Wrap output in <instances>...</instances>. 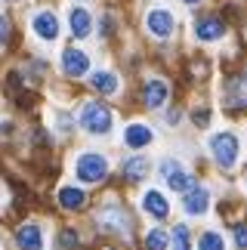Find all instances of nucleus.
<instances>
[{
  "mask_svg": "<svg viewBox=\"0 0 247 250\" xmlns=\"http://www.w3.org/2000/svg\"><path fill=\"white\" fill-rule=\"evenodd\" d=\"M78 121H81V127L87 133H96V136H102V133L111 130V111L105 108V105H99V102H87V105H83L81 114H78Z\"/></svg>",
  "mask_w": 247,
  "mask_h": 250,
  "instance_id": "1",
  "label": "nucleus"
},
{
  "mask_svg": "<svg viewBox=\"0 0 247 250\" xmlns=\"http://www.w3.org/2000/svg\"><path fill=\"white\" fill-rule=\"evenodd\" d=\"M105 173H108V161L96 155V151H87V155H81L78 158V179L81 182H102L105 179Z\"/></svg>",
  "mask_w": 247,
  "mask_h": 250,
  "instance_id": "2",
  "label": "nucleus"
},
{
  "mask_svg": "<svg viewBox=\"0 0 247 250\" xmlns=\"http://www.w3.org/2000/svg\"><path fill=\"white\" fill-rule=\"evenodd\" d=\"M210 151L220 167H235L238 164V139L232 133H216L210 139Z\"/></svg>",
  "mask_w": 247,
  "mask_h": 250,
  "instance_id": "3",
  "label": "nucleus"
},
{
  "mask_svg": "<svg viewBox=\"0 0 247 250\" xmlns=\"http://www.w3.org/2000/svg\"><path fill=\"white\" fill-rule=\"evenodd\" d=\"M207 204H210V195H207V188H201V186H192L183 195V210L188 216H201L207 210Z\"/></svg>",
  "mask_w": 247,
  "mask_h": 250,
  "instance_id": "4",
  "label": "nucleus"
},
{
  "mask_svg": "<svg viewBox=\"0 0 247 250\" xmlns=\"http://www.w3.org/2000/svg\"><path fill=\"white\" fill-rule=\"evenodd\" d=\"M62 68L68 78H83V74L90 71V59H87V53H81V50H65L62 56Z\"/></svg>",
  "mask_w": 247,
  "mask_h": 250,
  "instance_id": "5",
  "label": "nucleus"
},
{
  "mask_svg": "<svg viewBox=\"0 0 247 250\" xmlns=\"http://www.w3.org/2000/svg\"><path fill=\"white\" fill-rule=\"evenodd\" d=\"M161 173L167 176V186L173 191H183V195H185V191L192 188V176H188L185 170H179L173 161H164V164H161Z\"/></svg>",
  "mask_w": 247,
  "mask_h": 250,
  "instance_id": "6",
  "label": "nucleus"
},
{
  "mask_svg": "<svg viewBox=\"0 0 247 250\" xmlns=\"http://www.w3.org/2000/svg\"><path fill=\"white\" fill-rule=\"evenodd\" d=\"M148 31L155 37H170L173 34V16L167 9H151L148 13Z\"/></svg>",
  "mask_w": 247,
  "mask_h": 250,
  "instance_id": "7",
  "label": "nucleus"
},
{
  "mask_svg": "<svg viewBox=\"0 0 247 250\" xmlns=\"http://www.w3.org/2000/svg\"><path fill=\"white\" fill-rule=\"evenodd\" d=\"M31 25H34V34L43 37V41H56L59 37V19L53 13H37Z\"/></svg>",
  "mask_w": 247,
  "mask_h": 250,
  "instance_id": "8",
  "label": "nucleus"
},
{
  "mask_svg": "<svg viewBox=\"0 0 247 250\" xmlns=\"http://www.w3.org/2000/svg\"><path fill=\"white\" fill-rule=\"evenodd\" d=\"M195 34H198V41H220V37L226 34V25L220 22V19L207 16V19H198Z\"/></svg>",
  "mask_w": 247,
  "mask_h": 250,
  "instance_id": "9",
  "label": "nucleus"
},
{
  "mask_svg": "<svg viewBox=\"0 0 247 250\" xmlns=\"http://www.w3.org/2000/svg\"><path fill=\"white\" fill-rule=\"evenodd\" d=\"M151 139H155V133H151L145 124H130V127L124 130V142H127L130 148H145Z\"/></svg>",
  "mask_w": 247,
  "mask_h": 250,
  "instance_id": "10",
  "label": "nucleus"
},
{
  "mask_svg": "<svg viewBox=\"0 0 247 250\" xmlns=\"http://www.w3.org/2000/svg\"><path fill=\"white\" fill-rule=\"evenodd\" d=\"M16 244L19 250H43V235L37 226H22L16 232Z\"/></svg>",
  "mask_w": 247,
  "mask_h": 250,
  "instance_id": "11",
  "label": "nucleus"
},
{
  "mask_svg": "<svg viewBox=\"0 0 247 250\" xmlns=\"http://www.w3.org/2000/svg\"><path fill=\"white\" fill-rule=\"evenodd\" d=\"M167 96H170V90H167L164 81H148L145 90H142V99H145L148 108H161V105L167 102Z\"/></svg>",
  "mask_w": 247,
  "mask_h": 250,
  "instance_id": "12",
  "label": "nucleus"
},
{
  "mask_svg": "<svg viewBox=\"0 0 247 250\" xmlns=\"http://www.w3.org/2000/svg\"><path fill=\"white\" fill-rule=\"evenodd\" d=\"M142 210H145V213H151L155 219H164L167 213H170V207H167V198L161 195V191H145V198H142Z\"/></svg>",
  "mask_w": 247,
  "mask_h": 250,
  "instance_id": "13",
  "label": "nucleus"
},
{
  "mask_svg": "<svg viewBox=\"0 0 247 250\" xmlns=\"http://www.w3.org/2000/svg\"><path fill=\"white\" fill-rule=\"evenodd\" d=\"M59 204L65 210H81L87 204V195H83L78 186H65V188H59Z\"/></svg>",
  "mask_w": 247,
  "mask_h": 250,
  "instance_id": "14",
  "label": "nucleus"
},
{
  "mask_svg": "<svg viewBox=\"0 0 247 250\" xmlns=\"http://www.w3.org/2000/svg\"><path fill=\"white\" fill-rule=\"evenodd\" d=\"M93 90H96V93H105V96L118 93V78L111 71H96V74H93Z\"/></svg>",
  "mask_w": 247,
  "mask_h": 250,
  "instance_id": "15",
  "label": "nucleus"
},
{
  "mask_svg": "<svg viewBox=\"0 0 247 250\" xmlns=\"http://www.w3.org/2000/svg\"><path fill=\"white\" fill-rule=\"evenodd\" d=\"M71 34L87 37L90 34V13L87 9H71Z\"/></svg>",
  "mask_w": 247,
  "mask_h": 250,
  "instance_id": "16",
  "label": "nucleus"
},
{
  "mask_svg": "<svg viewBox=\"0 0 247 250\" xmlns=\"http://www.w3.org/2000/svg\"><path fill=\"white\" fill-rule=\"evenodd\" d=\"M145 173H148V161H145V158H130L127 164H124V176H127L130 182L142 179Z\"/></svg>",
  "mask_w": 247,
  "mask_h": 250,
  "instance_id": "17",
  "label": "nucleus"
},
{
  "mask_svg": "<svg viewBox=\"0 0 247 250\" xmlns=\"http://www.w3.org/2000/svg\"><path fill=\"white\" fill-rule=\"evenodd\" d=\"M99 223L105 226V229H118V232L127 229V219H124V213H121V210H115V207L102 210V213H99Z\"/></svg>",
  "mask_w": 247,
  "mask_h": 250,
  "instance_id": "18",
  "label": "nucleus"
},
{
  "mask_svg": "<svg viewBox=\"0 0 247 250\" xmlns=\"http://www.w3.org/2000/svg\"><path fill=\"white\" fill-rule=\"evenodd\" d=\"M229 105H247V71L241 74L232 86V96H229Z\"/></svg>",
  "mask_w": 247,
  "mask_h": 250,
  "instance_id": "19",
  "label": "nucleus"
},
{
  "mask_svg": "<svg viewBox=\"0 0 247 250\" xmlns=\"http://www.w3.org/2000/svg\"><path fill=\"white\" fill-rule=\"evenodd\" d=\"M198 250H226V244L216 232H204L201 241H198Z\"/></svg>",
  "mask_w": 247,
  "mask_h": 250,
  "instance_id": "20",
  "label": "nucleus"
},
{
  "mask_svg": "<svg viewBox=\"0 0 247 250\" xmlns=\"http://www.w3.org/2000/svg\"><path fill=\"white\" fill-rule=\"evenodd\" d=\"M164 247H167V235L161 229H151L145 235V250H164Z\"/></svg>",
  "mask_w": 247,
  "mask_h": 250,
  "instance_id": "21",
  "label": "nucleus"
},
{
  "mask_svg": "<svg viewBox=\"0 0 247 250\" xmlns=\"http://www.w3.org/2000/svg\"><path fill=\"white\" fill-rule=\"evenodd\" d=\"M173 250H192V241H188V229L185 226L173 229Z\"/></svg>",
  "mask_w": 247,
  "mask_h": 250,
  "instance_id": "22",
  "label": "nucleus"
},
{
  "mask_svg": "<svg viewBox=\"0 0 247 250\" xmlns=\"http://www.w3.org/2000/svg\"><path fill=\"white\" fill-rule=\"evenodd\" d=\"M235 244L247 250V226H235Z\"/></svg>",
  "mask_w": 247,
  "mask_h": 250,
  "instance_id": "23",
  "label": "nucleus"
},
{
  "mask_svg": "<svg viewBox=\"0 0 247 250\" xmlns=\"http://www.w3.org/2000/svg\"><path fill=\"white\" fill-rule=\"evenodd\" d=\"M6 37H9V25H6V19L0 16V43H6Z\"/></svg>",
  "mask_w": 247,
  "mask_h": 250,
  "instance_id": "24",
  "label": "nucleus"
},
{
  "mask_svg": "<svg viewBox=\"0 0 247 250\" xmlns=\"http://www.w3.org/2000/svg\"><path fill=\"white\" fill-rule=\"evenodd\" d=\"M207 121H210L207 111H195V124H198V127H207Z\"/></svg>",
  "mask_w": 247,
  "mask_h": 250,
  "instance_id": "25",
  "label": "nucleus"
},
{
  "mask_svg": "<svg viewBox=\"0 0 247 250\" xmlns=\"http://www.w3.org/2000/svg\"><path fill=\"white\" fill-rule=\"evenodd\" d=\"M74 241H78V238H74V232H65V235H62V247H74Z\"/></svg>",
  "mask_w": 247,
  "mask_h": 250,
  "instance_id": "26",
  "label": "nucleus"
},
{
  "mask_svg": "<svg viewBox=\"0 0 247 250\" xmlns=\"http://www.w3.org/2000/svg\"><path fill=\"white\" fill-rule=\"evenodd\" d=\"M185 3H201V0H185Z\"/></svg>",
  "mask_w": 247,
  "mask_h": 250,
  "instance_id": "27",
  "label": "nucleus"
}]
</instances>
